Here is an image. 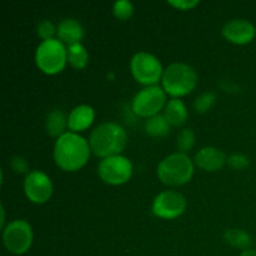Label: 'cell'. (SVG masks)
<instances>
[{
    "label": "cell",
    "instance_id": "1",
    "mask_svg": "<svg viewBox=\"0 0 256 256\" xmlns=\"http://www.w3.org/2000/svg\"><path fill=\"white\" fill-rule=\"evenodd\" d=\"M90 144L76 132H68L58 138L54 145V162L64 172H74L86 165L90 158Z\"/></svg>",
    "mask_w": 256,
    "mask_h": 256
},
{
    "label": "cell",
    "instance_id": "2",
    "mask_svg": "<svg viewBox=\"0 0 256 256\" xmlns=\"http://www.w3.org/2000/svg\"><path fill=\"white\" fill-rule=\"evenodd\" d=\"M128 142V134L124 128L116 122H102L98 125L90 134V149L98 158L122 155Z\"/></svg>",
    "mask_w": 256,
    "mask_h": 256
},
{
    "label": "cell",
    "instance_id": "3",
    "mask_svg": "<svg viewBox=\"0 0 256 256\" xmlns=\"http://www.w3.org/2000/svg\"><path fill=\"white\" fill-rule=\"evenodd\" d=\"M194 160L184 152H174L159 162L156 175L162 184L168 186H182L192 180L194 175Z\"/></svg>",
    "mask_w": 256,
    "mask_h": 256
},
{
    "label": "cell",
    "instance_id": "4",
    "mask_svg": "<svg viewBox=\"0 0 256 256\" xmlns=\"http://www.w3.org/2000/svg\"><path fill=\"white\" fill-rule=\"evenodd\" d=\"M162 85L168 95L180 99L196 88L198 74L190 65L184 62H172L164 70Z\"/></svg>",
    "mask_w": 256,
    "mask_h": 256
},
{
    "label": "cell",
    "instance_id": "5",
    "mask_svg": "<svg viewBox=\"0 0 256 256\" xmlns=\"http://www.w3.org/2000/svg\"><path fill=\"white\" fill-rule=\"evenodd\" d=\"M68 62V48L59 39H49L40 42L35 52V64L46 75H56L64 70Z\"/></svg>",
    "mask_w": 256,
    "mask_h": 256
},
{
    "label": "cell",
    "instance_id": "6",
    "mask_svg": "<svg viewBox=\"0 0 256 256\" xmlns=\"http://www.w3.org/2000/svg\"><path fill=\"white\" fill-rule=\"evenodd\" d=\"M130 72L139 84L145 86H154L162 80L164 69L155 55L146 52L134 54L130 60Z\"/></svg>",
    "mask_w": 256,
    "mask_h": 256
},
{
    "label": "cell",
    "instance_id": "7",
    "mask_svg": "<svg viewBox=\"0 0 256 256\" xmlns=\"http://www.w3.org/2000/svg\"><path fill=\"white\" fill-rule=\"evenodd\" d=\"M32 240V228L26 220H12L2 229V244L8 252L14 255H22L29 252Z\"/></svg>",
    "mask_w": 256,
    "mask_h": 256
},
{
    "label": "cell",
    "instance_id": "8",
    "mask_svg": "<svg viewBox=\"0 0 256 256\" xmlns=\"http://www.w3.org/2000/svg\"><path fill=\"white\" fill-rule=\"evenodd\" d=\"M166 105V92L158 85L145 86L134 96L132 102V110L140 118L155 116Z\"/></svg>",
    "mask_w": 256,
    "mask_h": 256
},
{
    "label": "cell",
    "instance_id": "9",
    "mask_svg": "<svg viewBox=\"0 0 256 256\" xmlns=\"http://www.w3.org/2000/svg\"><path fill=\"white\" fill-rule=\"evenodd\" d=\"M98 175L105 184L122 185L132 176V164L124 155L102 159L98 165Z\"/></svg>",
    "mask_w": 256,
    "mask_h": 256
},
{
    "label": "cell",
    "instance_id": "10",
    "mask_svg": "<svg viewBox=\"0 0 256 256\" xmlns=\"http://www.w3.org/2000/svg\"><path fill=\"white\" fill-rule=\"evenodd\" d=\"M185 209H186L185 196L172 190H166L156 195L152 205V214L164 220H172L182 216Z\"/></svg>",
    "mask_w": 256,
    "mask_h": 256
},
{
    "label": "cell",
    "instance_id": "11",
    "mask_svg": "<svg viewBox=\"0 0 256 256\" xmlns=\"http://www.w3.org/2000/svg\"><path fill=\"white\" fill-rule=\"evenodd\" d=\"M54 186L45 172L32 170L26 174L24 180V192L28 199L34 204H45L52 198Z\"/></svg>",
    "mask_w": 256,
    "mask_h": 256
},
{
    "label": "cell",
    "instance_id": "12",
    "mask_svg": "<svg viewBox=\"0 0 256 256\" xmlns=\"http://www.w3.org/2000/svg\"><path fill=\"white\" fill-rule=\"evenodd\" d=\"M222 34L228 42L235 45H246L254 40L256 29L246 19H232L222 26Z\"/></svg>",
    "mask_w": 256,
    "mask_h": 256
},
{
    "label": "cell",
    "instance_id": "13",
    "mask_svg": "<svg viewBox=\"0 0 256 256\" xmlns=\"http://www.w3.org/2000/svg\"><path fill=\"white\" fill-rule=\"evenodd\" d=\"M228 162L224 152L214 146H205L200 149L194 156V164L204 172H214L222 169Z\"/></svg>",
    "mask_w": 256,
    "mask_h": 256
},
{
    "label": "cell",
    "instance_id": "14",
    "mask_svg": "<svg viewBox=\"0 0 256 256\" xmlns=\"http://www.w3.org/2000/svg\"><path fill=\"white\" fill-rule=\"evenodd\" d=\"M95 120V112L90 105L82 104L75 106L68 115V128L72 132H85Z\"/></svg>",
    "mask_w": 256,
    "mask_h": 256
},
{
    "label": "cell",
    "instance_id": "15",
    "mask_svg": "<svg viewBox=\"0 0 256 256\" xmlns=\"http://www.w3.org/2000/svg\"><path fill=\"white\" fill-rule=\"evenodd\" d=\"M84 28L78 20L72 18H66L59 22L56 29V36L62 44L69 45L78 44L84 38Z\"/></svg>",
    "mask_w": 256,
    "mask_h": 256
},
{
    "label": "cell",
    "instance_id": "16",
    "mask_svg": "<svg viewBox=\"0 0 256 256\" xmlns=\"http://www.w3.org/2000/svg\"><path fill=\"white\" fill-rule=\"evenodd\" d=\"M164 116L169 122L172 126H182L185 124L188 119V109L185 106L184 102L176 98H172V100L166 102L164 110Z\"/></svg>",
    "mask_w": 256,
    "mask_h": 256
},
{
    "label": "cell",
    "instance_id": "17",
    "mask_svg": "<svg viewBox=\"0 0 256 256\" xmlns=\"http://www.w3.org/2000/svg\"><path fill=\"white\" fill-rule=\"evenodd\" d=\"M68 128V116L62 110H52L48 114L46 120H45V129L46 132L52 138H60L65 134V129Z\"/></svg>",
    "mask_w": 256,
    "mask_h": 256
},
{
    "label": "cell",
    "instance_id": "18",
    "mask_svg": "<svg viewBox=\"0 0 256 256\" xmlns=\"http://www.w3.org/2000/svg\"><path fill=\"white\" fill-rule=\"evenodd\" d=\"M169 122L166 120V118L164 116V114H158L155 116L149 118V119L145 122L144 130L149 136L152 138H162L166 136L170 132Z\"/></svg>",
    "mask_w": 256,
    "mask_h": 256
},
{
    "label": "cell",
    "instance_id": "19",
    "mask_svg": "<svg viewBox=\"0 0 256 256\" xmlns=\"http://www.w3.org/2000/svg\"><path fill=\"white\" fill-rule=\"evenodd\" d=\"M68 62L76 70L86 68L89 62V52L82 42L68 46Z\"/></svg>",
    "mask_w": 256,
    "mask_h": 256
},
{
    "label": "cell",
    "instance_id": "20",
    "mask_svg": "<svg viewBox=\"0 0 256 256\" xmlns=\"http://www.w3.org/2000/svg\"><path fill=\"white\" fill-rule=\"evenodd\" d=\"M225 242L232 246L238 248V249L249 250L252 244V238L248 234L245 230L242 229H229L224 234Z\"/></svg>",
    "mask_w": 256,
    "mask_h": 256
},
{
    "label": "cell",
    "instance_id": "21",
    "mask_svg": "<svg viewBox=\"0 0 256 256\" xmlns=\"http://www.w3.org/2000/svg\"><path fill=\"white\" fill-rule=\"evenodd\" d=\"M195 142H196V136H195V132L192 129H182V132H179L176 138V148L179 149L180 152H184L186 154L188 152L194 148Z\"/></svg>",
    "mask_w": 256,
    "mask_h": 256
},
{
    "label": "cell",
    "instance_id": "22",
    "mask_svg": "<svg viewBox=\"0 0 256 256\" xmlns=\"http://www.w3.org/2000/svg\"><path fill=\"white\" fill-rule=\"evenodd\" d=\"M112 14L118 20L125 22L134 14V4L128 0H118L112 5Z\"/></svg>",
    "mask_w": 256,
    "mask_h": 256
},
{
    "label": "cell",
    "instance_id": "23",
    "mask_svg": "<svg viewBox=\"0 0 256 256\" xmlns=\"http://www.w3.org/2000/svg\"><path fill=\"white\" fill-rule=\"evenodd\" d=\"M215 102H216V96H215L214 92H202V95L195 99L194 108L200 114H204V112H209L212 106H214Z\"/></svg>",
    "mask_w": 256,
    "mask_h": 256
},
{
    "label": "cell",
    "instance_id": "24",
    "mask_svg": "<svg viewBox=\"0 0 256 256\" xmlns=\"http://www.w3.org/2000/svg\"><path fill=\"white\" fill-rule=\"evenodd\" d=\"M56 29L58 26H55L54 22L45 19L39 22L36 32H38V35H39V38H42V42H44V40L54 39V35L56 34Z\"/></svg>",
    "mask_w": 256,
    "mask_h": 256
},
{
    "label": "cell",
    "instance_id": "25",
    "mask_svg": "<svg viewBox=\"0 0 256 256\" xmlns=\"http://www.w3.org/2000/svg\"><path fill=\"white\" fill-rule=\"evenodd\" d=\"M228 164L230 168L235 170H242L250 165V160L246 155L244 154H232V156L228 158Z\"/></svg>",
    "mask_w": 256,
    "mask_h": 256
},
{
    "label": "cell",
    "instance_id": "26",
    "mask_svg": "<svg viewBox=\"0 0 256 256\" xmlns=\"http://www.w3.org/2000/svg\"><path fill=\"white\" fill-rule=\"evenodd\" d=\"M168 4L175 9L185 12V10H192L194 8H196L200 4V2H198V0H169Z\"/></svg>",
    "mask_w": 256,
    "mask_h": 256
},
{
    "label": "cell",
    "instance_id": "27",
    "mask_svg": "<svg viewBox=\"0 0 256 256\" xmlns=\"http://www.w3.org/2000/svg\"><path fill=\"white\" fill-rule=\"evenodd\" d=\"M10 165H12V170L18 174H25L29 170V164H28L26 160L22 156H14L10 162ZM29 174V172H28Z\"/></svg>",
    "mask_w": 256,
    "mask_h": 256
},
{
    "label": "cell",
    "instance_id": "28",
    "mask_svg": "<svg viewBox=\"0 0 256 256\" xmlns=\"http://www.w3.org/2000/svg\"><path fill=\"white\" fill-rule=\"evenodd\" d=\"M0 212H2V222H0V226L4 229L6 225H5V210H4V208H2V205L0 206Z\"/></svg>",
    "mask_w": 256,
    "mask_h": 256
},
{
    "label": "cell",
    "instance_id": "29",
    "mask_svg": "<svg viewBox=\"0 0 256 256\" xmlns=\"http://www.w3.org/2000/svg\"><path fill=\"white\" fill-rule=\"evenodd\" d=\"M239 256H256V250H252V249L245 250V252H242Z\"/></svg>",
    "mask_w": 256,
    "mask_h": 256
}]
</instances>
